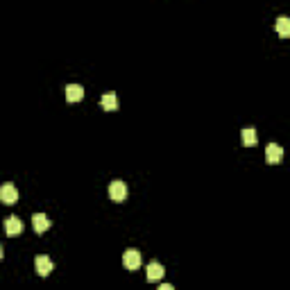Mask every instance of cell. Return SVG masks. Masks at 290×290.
<instances>
[{
	"label": "cell",
	"mask_w": 290,
	"mask_h": 290,
	"mask_svg": "<svg viewBox=\"0 0 290 290\" xmlns=\"http://www.w3.org/2000/svg\"><path fill=\"white\" fill-rule=\"evenodd\" d=\"M109 197H111L113 202H118V204L127 200V186H125V182L116 179V182L109 184Z\"/></svg>",
	"instance_id": "6da1fadb"
},
{
	"label": "cell",
	"mask_w": 290,
	"mask_h": 290,
	"mask_svg": "<svg viewBox=\"0 0 290 290\" xmlns=\"http://www.w3.org/2000/svg\"><path fill=\"white\" fill-rule=\"evenodd\" d=\"M123 265L127 270H138L141 267V254H138L136 249H127L123 254Z\"/></svg>",
	"instance_id": "7a4b0ae2"
},
{
	"label": "cell",
	"mask_w": 290,
	"mask_h": 290,
	"mask_svg": "<svg viewBox=\"0 0 290 290\" xmlns=\"http://www.w3.org/2000/svg\"><path fill=\"white\" fill-rule=\"evenodd\" d=\"M25 225H23V220L21 218H7L5 220V231H7V236H18V234H23Z\"/></svg>",
	"instance_id": "3957f363"
},
{
	"label": "cell",
	"mask_w": 290,
	"mask_h": 290,
	"mask_svg": "<svg viewBox=\"0 0 290 290\" xmlns=\"http://www.w3.org/2000/svg\"><path fill=\"white\" fill-rule=\"evenodd\" d=\"M0 200H2V204H16L18 202V190L14 188L12 184H5V186L0 188Z\"/></svg>",
	"instance_id": "277c9868"
},
{
	"label": "cell",
	"mask_w": 290,
	"mask_h": 290,
	"mask_svg": "<svg viewBox=\"0 0 290 290\" xmlns=\"http://www.w3.org/2000/svg\"><path fill=\"white\" fill-rule=\"evenodd\" d=\"M34 267H36V274H39V277H48V274L53 272V261L48 259V256H36Z\"/></svg>",
	"instance_id": "5b68a950"
},
{
	"label": "cell",
	"mask_w": 290,
	"mask_h": 290,
	"mask_svg": "<svg viewBox=\"0 0 290 290\" xmlns=\"http://www.w3.org/2000/svg\"><path fill=\"white\" fill-rule=\"evenodd\" d=\"M281 157H284V150H281V145H277V143H270V145L265 148L267 163H279V161H281Z\"/></svg>",
	"instance_id": "8992f818"
},
{
	"label": "cell",
	"mask_w": 290,
	"mask_h": 290,
	"mask_svg": "<svg viewBox=\"0 0 290 290\" xmlns=\"http://www.w3.org/2000/svg\"><path fill=\"white\" fill-rule=\"evenodd\" d=\"M32 227H34L36 234H43V231L50 229V220L46 213H34L32 215Z\"/></svg>",
	"instance_id": "52a82bcc"
},
{
	"label": "cell",
	"mask_w": 290,
	"mask_h": 290,
	"mask_svg": "<svg viewBox=\"0 0 290 290\" xmlns=\"http://www.w3.org/2000/svg\"><path fill=\"white\" fill-rule=\"evenodd\" d=\"M84 98V89L79 84H68L66 86V100L68 102H79Z\"/></svg>",
	"instance_id": "ba28073f"
},
{
	"label": "cell",
	"mask_w": 290,
	"mask_h": 290,
	"mask_svg": "<svg viewBox=\"0 0 290 290\" xmlns=\"http://www.w3.org/2000/svg\"><path fill=\"white\" fill-rule=\"evenodd\" d=\"M163 274H166V270H163L161 263L152 261V263L148 265V281H159V279H163Z\"/></svg>",
	"instance_id": "9c48e42d"
},
{
	"label": "cell",
	"mask_w": 290,
	"mask_h": 290,
	"mask_svg": "<svg viewBox=\"0 0 290 290\" xmlns=\"http://www.w3.org/2000/svg\"><path fill=\"white\" fill-rule=\"evenodd\" d=\"M277 32H279V36H281V39H288V36H290V18L288 16H279Z\"/></svg>",
	"instance_id": "30bf717a"
},
{
	"label": "cell",
	"mask_w": 290,
	"mask_h": 290,
	"mask_svg": "<svg viewBox=\"0 0 290 290\" xmlns=\"http://www.w3.org/2000/svg\"><path fill=\"white\" fill-rule=\"evenodd\" d=\"M102 107L107 109V111H116V109H118V98H116V93L102 95Z\"/></svg>",
	"instance_id": "8fae6325"
},
{
	"label": "cell",
	"mask_w": 290,
	"mask_h": 290,
	"mask_svg": "<svg viewBox=\"0 0 290 290\" xmlns=\"http://www.w3.org/2000/svg\"><path fill=\"white\" fill-rule=\"evenodd\" d=\"M256 141H259V136H256V132L252 130V127H245V130H243V145L252 148V145H256Z\"/></svg>",
	"instance_id": "7c38bea8"
},
{
	"label": "cell",
	"mask_w": 290,
	"mask_h": 290,
	"mask_svg": "<svg viewBox=\"0 0 290 290\" xmlns=\"http://www.w3.org/2000/svg\"><path fill=\"white\" fill-rule=\"evenodd\" d=\"M2 256H5V254H2V247H0V259H2Z\"/></svg>",
	"instance_id": "4fadbf2b"
}]
</instances>
